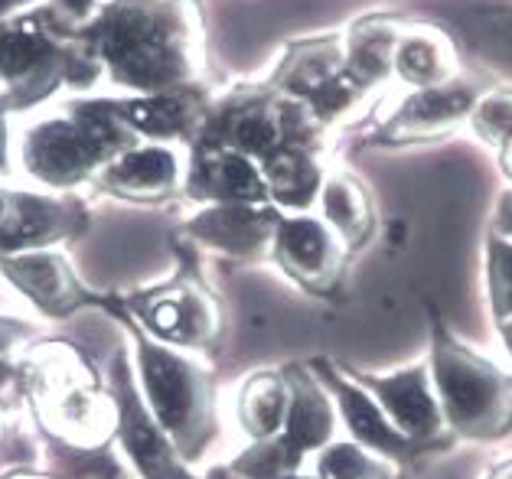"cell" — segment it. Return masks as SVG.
Wrapping results in <instances>:
<instances>
[{"mask_svg":"<svg viewBox=\"0 0 512 479\" xmlns=\"http://www.w3.org/2000/svg\"><path fill=\"white\" fill-rule=\"evenodd\" d=\"M85 222L76 199L53 193H7L0 216V258L43 251L72 238Z\"/></svg>","mask_w":512,"mask_h":479,"instance_id":"obj_10","label":"cell"},{"mask_svg":"<svg viewBox=\"0 0 512 479\" xmlns=\"http://www.w3.org/2000/svg\"><path fill=\"white\" fill-rule=\"evenodd\" d=\"M287 405H291V388L284 372H255L239 388V411L242 431L252 440H271L284 431Z\"/></svg>","mask_w":512,"mask_h":479,"instance_id":"obj_22","label":"cell"},{"mask_svg":"<svg viewBox=\"0 0 512 479\" xmlns=\"http://www.w3.org/2000/svg\"><path fill=\"white\" fill-rule=\"evenodd\" d=\"M473 124H477V134L486 144L499 150L512 144V95H490L473 111Z\"/></svg>","mask_w":512,"mask_h":479,"instance_id":"obj_26","label":"cell"},{"mask_svg":"<svg viewBox=\"0 0 512 479\" xmlns=\"http://www.w3.org/2000/svg\"><path fill=\"white\" fill-rule=\"evenodd\" d=\"M287 388H291V405H287L284 431L278 434L281 444L291 450V457L301 463L307 453L323 450L336 431V405L327 385L307 369H287Z\"/></svg>","mask_w":512,"mask_h":479,"instance_id":"obj_18","label":"cell"},{"mask_svg":"<svg viewBox=\"0 0 512 479\" xmlns=\"http://www.w3.org/2000/svg\"><path fill=\"white\" fill-rule=\"evenodd\" d=\"M499 326V336H503V346H506V352L512 356V317L509 320H503V323H496Z\"/></svg>","mask_w":512,"mask_h":479,"instance_id":"obj_32","label":"cell"},{"mask_svg":"<svg viewBox=\"0 0 512 479\" xmlns=\"http://www.w3.org/2000/svg\"><path fill=\"white\" fill-rule=\"evenodd\" d=\"M95 183L121 199L154 203L186 183L180 154L170 144H134L95 176Z\"/></svg>","mask_w":512,"mask_h":479,"instance_id":"obj_15","label":"cell"},{"mask_svg":"<svg viewBox=\"0 0 512 479\" xmlns=\"http://www.w3.org/2000/svg\"><path fill=\"white\" fill-rule=\"evenodd\" d=\"M0 274L14 284V291H20L36 310L49 313V317H66V313L89 304V291L82 287L72 264L53 248L0 258Z\"/></svg>","mask_w":512,"mask_h":479,"instance_id":"obj_13","label":"cell"},{"mask_svg":"<svg viewBox=\"0 0 512 479\" xmlns=\"http://www.w3.org/2000/svg\"><path fill=\"white\" fill-rule=\"evenodd\" d=\"M317 199H320L323 222L340 235L343 245H359L362 238L369 235V225H372L369 199L362 193V186L349 180V176H340V173L327 176Z\"/></svg>","mask_w":512,"mask_h":479,"instance_id":"obj_23","label":"cell"},{"mask_svg":"<svg viewBox=\"0 0 512 479\" xmlns=\"http://www.w3.org/2000/svg\"><path fill=\"white\" fill-rule=\"evenodd\" d=\"M314 476L317 479H392L395 463L359 447L356 440H330L327 447L317 450Z\"/></svg>","mask_w":512,"mask_h":479,"instance_id":"obj_24","label":"cell"},{"mask_svg":"<svg viewBox=\"0 0 512 479\" xmlns=\"http://www.w3.org/2000/svg\"><path fill=\"white\" fill-rule=\"evenodd\" d=\"M395 69L402 72L408 82H415L421 88H434L451 72V46L444 40H437L434 33H418L398 46Z\"/></svg>","mask_w":512,"mask_h":479,"instance_id":"obj_25","label":"cell"},{"mask_svg":"<svg viewBox=\"0 0 512 479\" xmlns=\"http://www.w3.org/2000/svg\"><path fill=\"white\" fill-rule=\"evenodd\" d=\"M137 365L154 421L164 427L183 460H199L219 434L209 372L180 349L147 336L137 339Z\"/></svg>","mask_w":512,"mask_h":479,"instance_id":"obj_5","label":"cell"},{"mask_svg":"<svg viewBox=\"0 0 512 479\" xmlns=\"http://www.w3.org/2000/svg\"><path fill=\"white\" fill-rule=\"evenodd\" d=\"M284 144V115L281 105L261 95L229 98L216 115L203 118V144L226 147L252 160H265Z\"/></svg>","mask_w":512,"mask_h":479,"instance_id":"obj_12","label":"cell"},{"mask_svg":"<svg viewBox=\"0 0 512 479\" xmlns=\"http://www.w3.org/2000/svg\"><path fill=\"white\" fill-rule=\"evenodd\" d=\"M23 4H33V0H0V20H7L14 10H20Z\"/></svg>","mask_w":512,"mask_h":479,"instance_id":"obj_31","label":"cell"},{"mask_svg":"<svg viewBox=\"0 0 512 479\" xmlns=\"http://www.w3.org/2000/svg\"><path fill=\"white\" fill-rule=\"evenodd\" d=\"M111 382H115L118 437H121L124 453H128L131 463L137 466V473L144 479H196L190 473V466H186V460L177 453V447L170 444L164 427L154 421V414L147 408V401L141 398V392H137L124 352H118Z\"/></svg>","mask_w":512,"mask_h":479,"instance_id":"obj_7","label":"cell"},{"mask_svg":"<svg viewBox=\"0 0 512 479\" xmlns=\"http://www.w3.org/2000/svg\"><path fill=\"white\" fill-rule=\"evenodd\" d=\"M356 382L366 388L389 414V421L402 431L411 444L421 450L428 447H444V414L441 401H437L434 382H431V365L415 362L405 369L389 372V375H369V372H349Z\"/></svg>","mask_w":512,"mask_h":479,"instance_id":"obj_6","label":"cell"},{"mask_svg":"<svg viewBox=\"0 0 512 479\" xmlns=\"http://www.w3.org/2000/svg\"><path fill=\"white\" fill-rule=\"evenodd\" d=\"M186 189L209 203L261 206L268 199V183L258 163L226 147H199L193 167L186 173Z\"/></svg>","mask_w":512,"mask_h":479,"instance_id":"obj_17","label":"cell"},{"mask_svg":"<svg viewBox=\"0 0 512 479\" xmlns=\"http://www.w3.org/2000/svg\"><path fill=\"white\" fill-rule=\"evenodd\" d=\"M4 206H7V189H0V216H4Z\"/></svg>","mask_w":512,"mask_h":479,"instance_id":"obj_35","label":"cell"},{"mask_svg":"<svg viewBox=\"0 0 512 479\" xmlns=\"http://www.w3.org/2000/svg\"><path fill=\"white\" fill-rule=\"evenodd\" d=\"M431 382L444 424L470 440H496L512 427V375L431 323Z\"/></svg>","mask_w":512,"mask_h":479,"instance_id":"obj_4","label":"cell"},{"mask_svg":"<svg viewBox=\"0 0 512 479\" xmlns=\"http://www.w3.org/2000/svg\"><path fill=\"white\" fill-rule=\"evenodd\" d=\"M499 225H503V229L512 235V196L503 199V219H499Z\"/></svg>","mask_w":512,"mask_h":479,"instance_id":"obj_33","label":"cell"},{"mask_svg":"<svg viewBox=\"0 0 512 479\" xmlns=\"http://www.w3.org/2000/svg\"><path fill=\"white\" fill-rule=\"evenodd\" d=\"M281 216L274 209L252 206V203H212L199 216L186 222L196 242H203L216 251H226L235 258H255L268 251L274 242Z\"/></svg>","mask_w":512,"mask_h":479,"instance_id":"obj_16","label":"cell"},{"mask_svg":"<svg viewBox=\"0 0 512 479\" xmlns=\"http://www.w3.org/2000/svg\"><path fill=\"white\" fill-rule=\"evenodd\" d=\"M473 111V95L467 88H421L411 102L398 111V118L392 121L389 134L398 141H418V137H437L444 131H451L454 124Z\"/></svg>","mask_w":512,"mask_h":479,"instance_id":"obj_21","label":"cell"},{"mask_svg":"<svg viewBox=\"0 0 512 479\" xmlns=\"http://www.w3.org/2000/svg\"><path fill=\"white\" fill-rule=\"evenodd\" d=\"M121 4H128V0H53V14L66 23H82V27H89L98 17H105L108 10H115Z\"/></svg>","mask_w":512,"mask_h":479,"instance_id":"obj_27","label":"cell"},{"mask_svg":"<svg viewBox=\"0 0 512 479\" xmlns=\"http://www.w3.org/2000/svg\"><path fill=\"white\" fill-rule=\"evenodd\" d=\"M261 173H265L268 196L278 206L304 212L317 203L320 186H323V170L307 147L281 144L274 154L261 160Z\"/></svg>","mask_w":512,"mask_h":479,"instance_id":"obj_20","label":"cell"},{"mask_svg":"<svg viewBox=\"0 0 512 479\" xmlns=\"http://www.w3.org/2000/svg\"><path fill=\"white\" fill-rule=\"evenodd\" d=\"M82 43L128 92H180L196 72L199 27L186 0H128L89 23Z\"/></svg>","mask_w":512,"mask_h":479,"instance_id":"obj_1","label":"cell"},{"mask_svg":"<svg viewBox=\"0 0 512 479\" xmlns=\"http://www.w3.org/2000/svg\"><path fill=\"white\" fill-rule=\"evenodd\" d=\"M43 385V418L53 431L69 437L72 444H98L108 437L115 405H108V398L98 395L89 382H82L72 369H59L46 375Z\"/></svg>","mask_w":512,"mask_h":479,"instance_id":"obj_14","label":"cell"},{"mask_svg":"<svg viewBox=\"0 0 512 479\" xmlns=\"http://www.w3.org/2000/svg\"><path fill=\"white\" fill-rule=\"evenodd\" d=\"M98 72L102 66L89 46L69 40L66 23L49 7L0 20V85L7 105L27 108L66 85L85 88Z\"/></svg>","mask_w":512,"mask_h":479,"instance_id":"obj_3","label":"cell"},{"mask_svg":"<svg viewBox=\"0 0 512 479\" xmlns=\"http://www.w3.org/2000/svg\"><path fill=\"white\" fill-rule=\"evenodd\" d=\"M137 317L157 343L177 349H206L219 336V307L203 287L177 281L164 291L147 294L137 304Z\"/></svg>","mask_w":512,"mask_h":479,"instance_id":"obj_8","label":"cell"},{"mask_svg":"<svg viewBox=\"0 0 512 479\" xmlns=\"http://www.w3.org/2000/svg\"><path fill=\"white\" fill-rule=\"evenodd\" d=\"M10 170V118H7V102L0 98V173Z\"/></svg>","mask_w":512,"mask_h":479,"instance_id":"obj_29","label":"cell"},{"mask_svg":"<svg viewBox=\"0 0 512 479\" xmlns=\"http://www.w3.org/2000/svg\"><path fill=\"white\" fill-rule=\"evenodd\" d=\"M118 115L137 137H154V141H177L186 137L203 115L199 105L183 92H157V95H131V98H115Z\"/></svg>","mask_w":512,"mask_h":479,"instance_id":"obj_19","label":"cell"},{"mask_svg":"<svg viewBox=\"0 0 512 479\" xmlns=\"http://www.w3.org/2000/svg\"><path fill=\"white\" fill-rule=\"evenodd\" d=\"M137 144V134L118 115L115 98L72 102L33 118L20 131V170L49 193L95 180L121 150Z\"/></svg>","mask_w":512,"mask_h":479,"instance_id":"obj_2","label":"cell"},{"mask_svg":"<svg viewBox=\"0 0 512 479\" xmlns=\"http://www.w3.org/2000/svg\"><path fill=\"white\" fill-rule=\"evenodd\" d=\"M14 479H36V476H14Z\"/></svg>","mask_w":512,"mask_h":479,"instance_id":"obj_36","label":"cell"},{"mask_svg":"<svg viewBox=\"0 0 512 479\" xmlns=\"http://www.w3.org/2000/svg\"><path fill=\"white\" fill-rule=\"evenodd\" d=\"M274 258L310 291H327L343 268V242L323 219L291 216L274 229Z\"/></svg>","mask_w":512,"mask_h":479,"instance_id":"obj_11","label":"cell"},{"mask_svg":"<svg viewBox=\"0 0 512 479\" xmlns=\"http://www.w3.org/2000/svg\"><path fill=\"white\" fill-rule=\"evenodd\" d=\"M314 369L320 372V382L327 385V392L336 405V414L346 424L349 440H356L359 447L372 450L376 457L389 460V463H402L411 460L415 453H421L418 444L398 431V427L389 421V414L382 411V405L372 398L366 388H362L353 375H343L340 369H333L327 359H320Z\"/></svg>","mask_w":512,"mask_h":479,"instance_id":"obj_9","label":"cell"},{"mask_svg":"<svg viewBox=\"0 0 512 479\" xmlns=\"http://www.w3.org/2000/svg\"><path fill=\"white\" fill-rule=\"evenodd\" d=\"M33 336V326L27 320H14V317H0V356L10 349H17L20 343H27Z\"/></svg>","mask_w":512,"mask_h":479,"instance_id":"obj_28","label":"cell"},{"mask_svg":"<svg viewBox=\"0 0 512 479\" xmlns=\"http://www.w3.org/2000/svg\"><path fill=\"white\" fill-rule=\"evenodd\" d=\"M493 479H512V463H506V466H499V470L493 473Z\"/></svg>","mask_w":512,"mask_h":479,"instance_id":"obj_34","label":"cell"},{"mask_svg":"<svg viewBox=\"0 0 512 479\" xmlns=\"http://www.w3.org/2000/svg\"><path fill=\"white\" fill-rule=\"evenodd\" d=\"M17 382H20L17 369L0 359V405H7L10 395H17Z\"/></svg>","mask_w":512,"mask_h":479,"instance_id":"obj_30","label":"cell"}]
</instances>
